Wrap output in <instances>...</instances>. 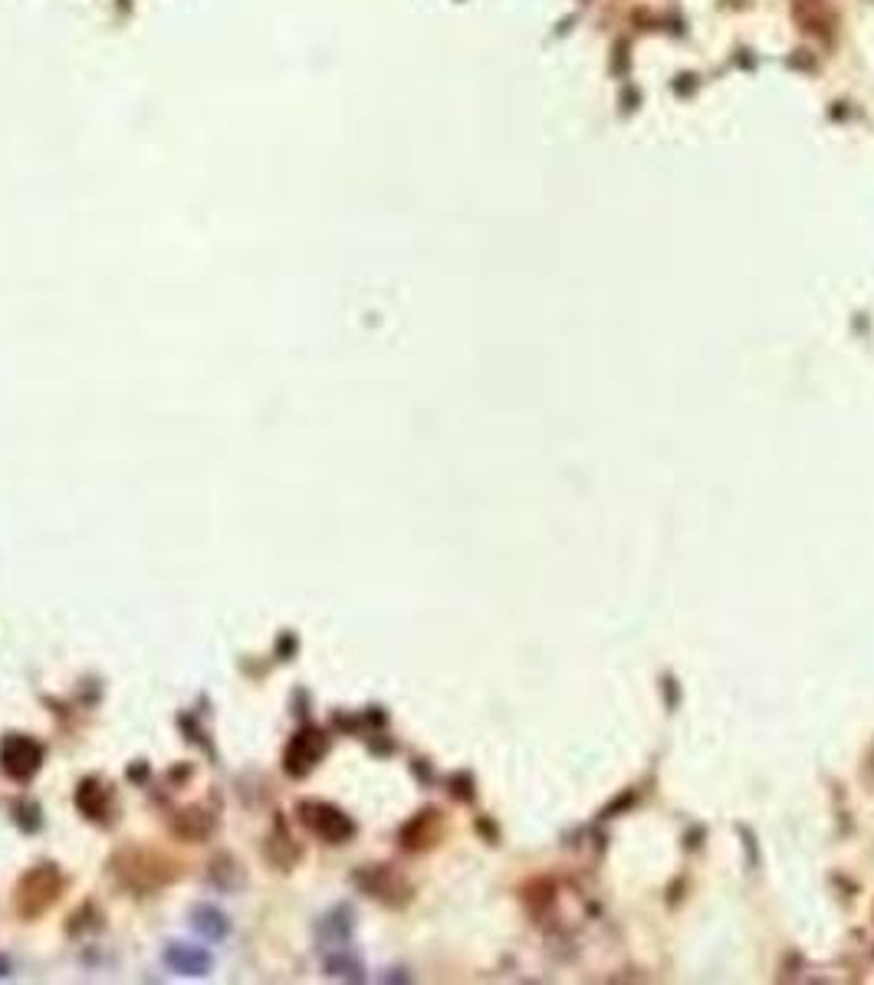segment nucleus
<instances>
[{
  "instance_id": "obj_5",
  "label": "nucleus",
  "mask_w": 874,
  "mask_h": 985,
  "mask_svg": "<svg viewBox=\"0 0 874 985\" xmlns=\"http://www.w3.org/2000/svg\"><path fill=\"white\" fill-rule=\"evenodd\" d=\"M792 21L799 24V31L818 40H831L838 27V14L825 0H792Z\"/></svg>"
},
{
  "instance_id": "obj_1",
  "label": "nucleus",
  "mask_w": 874,
  "mask_h": 985,
  "mask_svg": "<svg viewBox=\"0 0 874 985\" xmlns=\"http://www.w3.org/2000/svg\"><path fill=\"white\" fill-rule=\"evenodd\" d=\"M63 893V877L54 864H40L34 870H27L17 883V897H14V906L21 916L27 919H37L40 913H47Z\"/></svg>"
},
{
  "instance_id": "obj_6",
  "label": "nucleus",
  "mask_w": 874,
  "mask_h": 985,
  "mask_svg": "<svg viewBox=\"0 0 874 985\" xmlns=\"http://www.w3.org/2000/svg\"><path fill=\"white\" fill-rule=\"evenodd\" d=\"M76 805L83 808V815L86 818H93V821H103L106 815H113L116 811V798H113V792H109V785H103V782H83L80 785V792H76Z\"/></svg>"
},
{
  "instance_id": "obj_2",
  "label": "nucleus",
  "mask_w": 874,
  "mask_h": 985,
  "mask_svg": "<svg viewBox=\"0 0 874 985\" xmlns=\"http://www.w3.org/2000/svg\"><path fill=\"white\" fill-rule=\"evenodd\" d=\"M0 766L17 782H27L44 766V746L31 736H8L0 743Z\"/></svg>"
},
{
  "instance_id": "obj_4",
  "label": "nucleus",
  "mask_w": 874,
  "mask_h": 985,
  "mask_svg": "<svg viewBox=\"0 0 874 985\" xmlns=\"http://www.w3.org/2000/svg\"><path fill=\"white\" fill-rule=\"evenodd\" d=\"M326 749H329V743H326V736L319 733V729H303V733H296L293 736V743H290V749H286V772L290 775H296V779H303L309 769H316V762L326 756Z\"/></svg>"
},
{
  "instance_id": "obj_3",
  "label": "nucleus",
  "mask_w": 874,
  "mask_h": 985,
  "mask_svg": "<svg viewBox=\"0 0 874 985\" xmlns=\"http://www.w3.org/2000/svg\"><path fill=\"white\" fill-rule=\"evenodd\" d=\"M299 811H303L306 828L312 834H319L322 841H329V844H342V841H349L355 834V824L339 808H332L326 802H303Z\"/></svg>"
},
{
  "instance_id": "obj_8",
  "label": "nucleus",
  "mask_w": 874,
  "mask_h": 985,
  "mask_svg": "<svg viewBox=\"0 0 874 985\" xmlns=\"http://www.w3.org/2000/svg\"><path fill=\"white\" fill-rule=\"evenodd\" d=\"M194 926H198L201 933H208V939L227 936V919H224V913L208 910V906H198V910H194Z\"/></svg>"
},
{
  "instance_id": "obj_9",
  "label": "nucleus",
  "mask_w": 874,
  "mask_h": 985,
  "mask_svg": "<svg viewBox=\"0 0 874 985\" xmlns=\"http://www.w3.org/2000/svg\"><path fill=\"white\" fill-rule=\"evenodd\" d=\"M11 972V962L8 959H0V975H8Z\"/></svg>"
},
{
  "instance_id": "obj_7",
  "label": "nucleus",
  "mask_w": 874,
  "mask_h": 985,
  "mask_svg": "<svg viewBox=\"0 0 874 985\" xmlns=\"http://www.w3.org/2000/svg\"><path fill=\"white\" fill-rule=\"evenodd\" d=\"M165 959L175 972H185V975H204L211 969V956L198 946H172L165 952Z\"/></svg>"
}]
</instances>
